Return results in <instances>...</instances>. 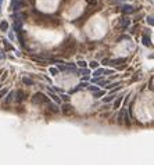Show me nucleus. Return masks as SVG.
Returning <instances> with one entry per match:
<instances>
[{
    "mask_svg": "<svg viewBox=\"0 0 154 165\" xmlns=\"http://www.w3.org/2000/svg\"><path fill=\"white\" fill-rule=\"evenodd\" d=\"M123 113H125V108H123V110H121V113L118 114V124H119V125L123 124V122H122V119H123Z\"/></svg>",
    "mask_w": 154,
    "mask_h": 165,
    "instance_id": "obj_29",
    "label": "nucleus"
},
{
    "mask_svg": "<svg viewBox=\"0 0 154 165\" xmlns=\"http://www.w3.org/2000/svg\"><path fill=\"white\" fill-rule=\"evenodd\" d=\"M86 86H88V82H85V81H83V82H81L78 86H76V87L71 89L68 93H70V94H71V93H75V92H78V90H81V89H83V87H86Z\"/></svg>",
    "mask_w": 154,
    "mask_h": 165,
    "instance_id": "obj_19",
    "label": "nucleus"
},
{
    "mask_svg": "<svg viewBox=\"0 0 154 165\" xmlns=\"http://www.w3.org/2000/svg\"><path fill=\"white\" fill-rule=\"evenodd\" d=\"M75 65H78V67H81V68H86V65H88V62L85 61V60H79V61L76 62Z\"/></svg>",
    "mask_w": 154,
    "mask_h": 165,
    "instance_id": "obj_28",
    "label": "nucleus"
},
{
    "mask_svg": "<svg viewBox=\"0 0 154 165\" xmlns=\"http://www.w3.org/2000/svg\"><path fill=\"white\" fill-rule=\"evenodd\" d=\"M46 107H47V110H49L51 114H58L60 113V107H58L57 104L51 103V101H49V103L46 104Z\"/></svg>",
    "mask_w": 154,
    "mask_h": 165,
    "instance_id": "obj_11",
    "label": "nucleus"
},
{
    "mask_svg": "<svg viewBox=\"0 0 154 165\" xmlns=\"http://www.w3.org/2000/svg\"><path fill=\"white\" fill-rule=\"evenodd\" d=\"M117 99V96H114V94H110V96H107V97H103V103H110V101H113Z\"/></svg>",
    "mask_w": 154,
    "mask_h": 165,
    "instance_id": "obj_25",
    "label": "nucleus"
},
{
    "mask_svg": "<svg viewBox=\"0 0 154 165\" xmlns=\"http://www.w3.org/2000/svg\"><path fill=\"white\" fill-rule=\"evenodd\" d=\"M123 124L126 125V126H131V117H129V114H128V111L125 110V113H123Z\"/></svg>",
    "mask_w": 154,
    "mask_h": 165,
    "instance_id": "obj_23",
    "label": "nucleus"
},
{
    "mask_svg": "<svg viewBox=\"0 0 154 165\" xmlns=\"http://www.w3.org/2000/svg\"><path fill=\"white\" fill-rule=\"evenodd\" d=\"M3 44H4V52H15L14 46H13L7 39H4V40H3Z\"/></svg>",
    "mask_w": 154,
    "mask_h": 165,
    "instance_id": "obj_18",
    "label": "nucleus"
},
{
    "mask_svg": "<svg viewBox=\"0 0 154 165\" xmlns=\"http://www.w3.org/2000/svg\"><path fill=\"white\" fill-rule=\"evenodd\" d=\"M118 27H119V29L121 31H126L129 27H131V18L129 17H126V15H123L119 18V24H118Z\"/></svg>",
    "mask_w": 154,
    "mask_h": 165,
    "instance_id": "obj_6",
    "label": "nucleus"
},
{
    "mask_svg": "<svg viewBox=\"0 0 154 165\" xmlns=\"http://www.w3.org/2000/svg\"><path fill=\"white\" fill-rule=\"evenodd\" d=\"M122 97H123V96H121V94H119V96H117V99L114 100V108H115V110H118V108H121V103H122Z\"/></svg>",
    "mask_w": 154,
    "mask_h": 165,
    "instance_id": "obj_20",
    "label": "nucleus"
},
{
    "mask_svg": "<svg viewBox=\"0 0 154 165\" xmlns=\"http://www.w3.org/2000/svg\"><path fill=\"white\" fill-rule=\"evenodd\" d=\"M125 62H126V58H108L107 65L117 67V65H121V64H125Z\"/></svg>",
    "mask_w": 154,
    "mask_h": 165,
    "instance_id": "obj_10",
    "label": "nucleus"
},
{
    "mask_svg": "<svg viewBox=\"0 0 154 165\" xmlns=\"http://www.w3.org/2000/svg\"><path fill=\"white\" fill-rule=\"evenodd\" d=\"M9 36H10V39H14V33H13V32H10V35H9Z\"/></svg>",
    "mask_w": 154,
    "mask_h": 165,
    "instance_id": "obj_41",
    "label": "nucleus"
},
{
    "mask_svg": "<svg viewBox=\"0 0 154 165\" xmlns=\"http://www.w3.org/2000/svg\"><path fill=\"white\" fill-rule=\"evenodd\" d=\"M22 82H24V85H27V86H33V85H35V81H33L32 78H29V76H24V78H22Z\"/></svg>",
    "mask_w": 154,
    "mask_h": 165,
    "instance_id": "obj_21",
    "label": "nucleus"
},
{
    "mask_svg": "<svg viewBox=\"0 0 154 165\" xmlns=\"http://www.w3.org/2000/svg\"><path fill=\"white\" fill-rule=\"evenodd\" d=\"M47 94H49V97H51V99H53L56 103H61V100H60L58 94L53 92V90H51V87H49V86H47Z\"/></svg>",
    "mask_w": 154,
    "mask_h": 165,
    "instance_id": "obj_13",
    "label": "nucleus"
},
{
    "mask_svg": "<svg viewBox=\"0 0 154 165\" xmlns=\"http://www.w3.org/2000/svg\"><path fill=\"white\" fill-rule=\"evenodd\" d=\"M3 1H4V0H0V11H1V4H3Z\"/></svg>",
    "mask_w": 154,
    "mask_h": 165,
    "instance_id": "obj_42",
    "label": "nucleus"
},
{
    "mask_svg": "<svg viewBox=\"0 0 154 165\" xmlns=\"http://www.w3.org/2000/svg\"><path fill=\"white\" fill-rule=\"evenodd\" d=\"M49 72H50L53 76H56V75L58 74V70H57V68H54V67H50V68H49Z\"/></svg>",
    "mask_w": 154,
    "mask_h": 165,
    "instance_id": "obj_30",
    "label": "nucleus"
},
{
    "mask_svg": "<svg viewBox=\"0 0 154 165\" xmlns=\"http://www.w3.org/2000/svg\"><path fill=\"white\" fill-rule=\"evenodd\" d=\"M111 74H114L113 70L97 68V70H94V72H93V78H99V76H103V75H111Z\"/></svg>",
    "mask_w": 154,
    "mask_h": 165,
    "instance_id": "obj_7",
    "label": "nucleus"
},
{
    "mask_svg": "<svg viewBox=\"0 0 154 165\" xmlns=\"http://www.w3.org/2000/svg\"><path fill=\"white\" fill-rule=\"evenodd\" d=\"M4 97H6V99H4V104H6V105H9V104H11V101L14 100V97H15V92H13V90H11V92H9Z\"/></svg>",
    "mask_w": 154,
    "mask_h": 165,
    "instance_id": "obj_14",
    "label": "nucleus"
},
{
    "mask_svg": "<svg viewBox=\"0 0 154 165\" xmlns=\"http://www.w3.org/2000/svg\"><path fill=\"white\" fill-rule=\"evenodd\" d=\"M14 99H15V101H17V103H22V101H25V100H27V93L24 92L22 89H20V90H17V92H15V97H14Z\"/></svg>",
    "mask_w": 154,
    "mask_h": 165,
    "instance_id": "obj_9",
    "label": "nucleus"
},
{
    "mask_svg": "<svg viewBox=\"0 0 154 165\" xmlns=\"http://www.w3.org/2000/svg\"><path fill=\"white\" fill-rule=\"evenodd\" d=\"M146 21H147V24L150 25V27H153L154 25V21H153V15H149L147 18H146Z\"/></svg>",
    "mask_w": 154,
    "mask_h": 165,
    "instance_id": "obj_34",
    "label": "nucleus"
},
{
    "mask_svg": "<svg viewBox=\"0 0 154 165\" xmlns=\"http://www.w3.org/2000/svg\"><path fill=\"white\" fill-rule=\"evenodd\" d=\"M9 92H10V90H9V89H6V87H4V89H0V99H3V97H4Z\"/></svg>",
    "mask_w": 154,
    "mask_h": 165,
    "instance_id": "obj_31",
    "label": "nucleus"
},
{
    "mask_svg": "<svg viewBox=\"0 0 154 165\" xmlns=\"http://www.w3.org/2000/svg\"><path fill=\"white\" fill-rule=\"evenodd\" d=\"M75 46H76V42H75V39L72 38V36H68L65 40L62 42L61 44V49H64L65 50V54H72L71 52H74L75 50Z\"/></svg>",
    "mask_w": 154,
    "mask_h": 165,
    "instance_id": "obj_2",
    "label": "nucleus"
},
{
    "mask_svg": "<svg viewBox=\"0 0 154 165\" xmlns=\"http://www.w3.org/2000/svg\"><path fill=\"white\" fill-rule=\"evenodd\" d=\"M149 87H150V89H151V90H153V78H151V79H150V86H149Z\"/></svg>",
    "mask_w": 154,
    "mask_h": 165,
    "instance_id": "obj_40",
    "label": "nucleus"
},
{
    "mask_svg": "<svg viewBox=\"0 0 154 165\" xmlns=\"http://www.w3.org/2000/svg\"><path fill=\"white\" fill-rule=\"evenodd\" d=\"M32 61L36 62V64H39V65H47V64H49V60H46V58H40V57H36V56H33V57H32Z\"/></svg>",
    "mask_w": 154,
    "mask_h": 165,
    "instance_id": "obj_16",
    "label": "nucleus"
},
{
    "mask_svg": "<svg viewBox=\"0 0 154 165\" xmlns=\"http://www.w3.org/2000/svg\"><path fill=\"white\" fill-rule=\"evenodd\" d=\"M104 94H106V90H97V92L93 93V97H94V99H100Z\"/></svg>",
    "mask_w": 154,
    "mask_h": 165,
    "instance_id": "obj_26",
    "label": "nucleus"
},
{
    "mask_svg": "<svg viewBox=\"0 0 154 165\" xmlns=\"http://www.w3.org/2000/svg\"><path fill=\"white\" fill-rule=\"evenodd\" d=\"M58 72L62 71V72H76V65L72 64V62H62V64H58L57 67Z\"/></svg>",
    "mask_w": 154,
    "mask_h": 165,
    "instance_id": "obj_3",
    "label": "nucleus"
},
{
    "mask_svg": "<svg viewBox=\"0 0 154 165\" xmlns=\"http://www.w3.org/2000/svg\"><path fill=\"white\" fill-rule=\"evenodd\" d=\"M0 60H6V52L0 50Z\"/></svg>",
    "mask_w": 154,
    "mask_h": 165,
    "instance_id": "obj_37",
    "label": "nucleus"
},
{
    "mask_svg": "<svg viewBox=\"0 0 154 165\" xmlns=\"http://www.w3.org/2000/svg\"><path fill=\"white\" fill-rule=\"evenodd\" d=\"M13 29L17 32V33H21V31H24V22H14V25H13Z\"/></svg>",
    "mask_w": 154,
    "mask_h": 165,
    "instance_id": "obj_17",
    "label": "nucleus"
},
{
    "mask_svg": "<svg viewBox=\"0 0 154 165\" xmlns=\"http://www.w3.org/2000/svg\"><path fill=\"white\" fill-rule=\"evenodd\" d=\"M129 97H131V94H128V96L125 97V100H123V107H125V108H126V104L129 103Z\"/></svg>",
    "mask_w": 154,
    "mask_h": 165,
    "instance_id": "obj_36",
    "label": "nucleus"
},
{
    "mask_svg": "<svg viewBox=\"0 0 154 165\" xmlns=\"http://www.w3.org/2000/svg\"><path fill=\"white\" fill-rule=\"evenodd\" d=\"M0 89H1V85H0Z\"/></svg>",
    "mask_w": 154,
    "mask_h": 165,
    "instance_id": "obj_43",
    "label": "nucleus"
},
{
    "mask_svg": "<svg viewBox=\"0 0 154 165\" xmlns=\"http://www.w3.org/2000/svg\"><path fill=\"white\" fill-rule=\"evenodd\" d=\"M123 39H126V40H131V36H128V35H122L121 38H118V42L123 40Z\"/></svg>",
    "mask_w": 154,
    "mask_h": 165,
    "instance_id": "obj_35",
    "label": "nucleus"
},
{
    "mask_svg": "<svg viewBox=\"0 0 154 165\" xmlns=\"http://www.w3.org/2000/svg\"><path fill=\"white\" fill-rule=\"evenodd\" d=\"M25 6V1L24 0H11L10 3V9L14 13H20V10Z\"/></svg>",
    "mask_w": 154,
    "mask_h": 165,
    "instance_id": "obj_5",
    "label": "nucleus"
},
{
    "mask_svg": "<svg viewBox=\"0 0 154 165\" xmlns=\"http://www.w3.org/2000/svg\"><path fill=\"white\" fill-rule=\"evenodd\" d=\"M64 115H71L74 113V105L71 103H64L61 105V110H60Z\"/></svg>",
    "mask_w": 154,
    "mask_h": 165,
    "instance_id": "obj_8",
    "label": "nucleus"
},
{
    "mask_svg": "<svg viewBox=\"0 0 154 165\" xmlns=\"http://www.w3.org/2000/svg\"><path fill=\"white\" fill-rule=\"evenodd\" d=\"M99 65H100V64L96 61V60H92V61L89 62V67H90L92 70H97V68H99Z\"/></svg>",
    "mask_w": 154,
    "mask_h": 165,
    "instance_id": "obj_27",
    "label": "nucleus"
},
{
    "mask_svg": "<svg viewBox=\"0 0 154 165\" xmlns=\"http://www.w3.org/2000/svg\"><path fill=\"white\" fill-rule=\"evenodd\" d=\"M58 97H60V100L65 101V103H68V100H70V96H68V94H61V96H58Z\"/></svg>",
    "mask_w": 154,
    "mask_h": 165,
    "instance_id": "obj_32",
    "label": "nucleus"
},
{
    "mask_svg": "<svg viewBox=\"0 0 154 165\" xmlns=\"http://www.w3.org/2000/svg\"><path fill=\"white\" fill-rule=\"evenodd\" d=\"M107 62H108V58H103L102 60V64H104V65H107Z\"/></svg>",
    "mask_w": 154,
    "mask_h": 165,
    "instance_id": "obj_39",
    "label": "nucleus"
},
{
    "mask_svg": "<svg viewBox=\"0 0 154 165\" xmlns=\"http://www.w3.org/2000/svg\"><path fill=\"white\" fill-rule=\"evenodd\" d=\"M17 39H18V42H20V44L25 49L27 47V44H25V39H24V36L21 35V33H17Z\"/></svg>",
    "mask_w": 154,
    "mask_h": 165,
    "instance_id": "obj_24",
    "label": "nucleus"
},
{
    "mask_svg": "<svg viewBox=\"0 0 154 165\" xmlns=\"http://www.w3.org/2000/svg\"><path fill=\"white\" fill-rule=\"evenodd\" d=\"M9 28H10V25H9L7 21H1V22H0V31L1 32H7Z\"/></svg>",
    "mask_w": 154,
    "mask_h": 165,
    "instance_id": "obj_22",
    "label": "nucleus"
},
{
    "mask_svg": "<svg viewBox=\"0 0 154 165\" xmlns=\"http://www.w3.org/2000/svg\"><path fill=\"white\" fill-rule=\"evenodd\" d=\"M88 89L90 90L92 93H94V92H97L99 90V86H96V85H92V86H88Z\"/></svg>",
    "mask_w": 154,
    "mask_h": 165,
    "instance_id": "obj_33",
    "label": "nucleus"
},
{
    "mask_svg": "<svg viewBox=\"0 0 154 165\" xmlns=\"http://www.w3.org/2000/svg\"><path fill=\"white\" fill-rule=\"evenodd\" d=\"M119 10H121V13H122L123 15L128 17L129 14H133L135 11H136V7L132 6V4H126V3H123V4L119 6Z\"/></svg>",
    "mask_w": 154,
    "mask_h": 165,
    "instance_id": "obj_4",
    "label": "nucleus"
},
{
    "mask_svg": "<svg viewBox=\"0 0 154 165\" xmlns=\"http://www.w3.org/2000/svg\"><path fill=\"white\" fill-rule=\"evenodd\" d=\"M81 74H83L85 76H88V75H89V70H86V68H83V70H81Z\"/></svg>",
    "mask_w": 154,
    "mask_h": 165,
    "instance_id": "obj_38",
    "label": "nucleus"
},
{
    "mask_svg": "<svg viewBox=\"0 0 154 165\" xmlns=\"http://www.w3.org/2000/svg\"><path fill=\"white\" fill-rule=\"evenodd\" d=\"M31 101H32V104H35V105H43V104L49 103V101H50V99H49L44 93L38 92V93H35V94L32 96Z\"/></svg>",
    "mask_w": 154,
    "mask_h": 165,
    "instance_id": "obj_1",
    "label": "nucleus"
},
{
    "mask_svg": "<svg viewBox=\"0 0 154 165\" xmlns=\"http://www.w3.org/2000/svg\"><path fill=\"white\" fill-rule=\"evenodd\" d=\"M11 20L14 22H18V21L24 22L25 21V14H22V13H13L11 14Z\"/></svg>",
    "mask_w": 154,
    "mask_h": 165,
    "instance_id": "obj_12",
    "label": "nucleus"
},
{
    "mask_svg": "<svg viewBox=\"0 0 154 165\" xmlns=\"http://www.w3.org/2000/svg\"><path fill=\"white\" fill-rule=\"evenodd\" d=\"M142 43H143L146 47H151V44H153V43H151V39H150V36H149L147 33H143V35H142Z\"/></svg>",
    "mask_w": 154,
    "mask_h": 165,
    "instance_id": "obj_15",
    "label": "nucleus"
}]
</instances>
